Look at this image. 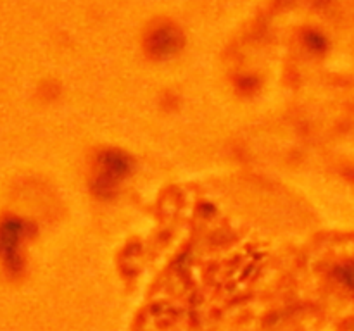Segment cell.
Here are the masks:
<instances>
[{"mask_svg": "<svg viewBox=\"0 0 354 331\" xmlns=\"http://www.w3.org/2000/svg\"><path fill=\"white\" fill-rule=\"evenodd\" d=\"M183 47V34L175 24L159 23L151 28L145 37V52L154 59H166L175 55Z\"/></svg>", "mask_w": 354, "mask_h": 331, "instance_id": "7a4b0ae2", "label": "cell"}, {"mask_svg": "<svg viewBox=\"0 0 354 331\" xmlns=\"http://www.w3.org/2000/svg\"><path fill=\"white\" fill-rule=\"evenodd\" d=\"M28 234V224L19 219H7L0 226V254L12 268H19V245Z\"/></svg>", "mask_w": 354, "mask_h": 331, "instance_id": "3957f363", "label": "cell"}, {"mask_svg": "<svg viewBox=\"0 0 354 331\" xmlns=\"http://www.w3.org/2000/svg\"><path fill=\"white\" fill-rule=\"evenodd\" d=\"M304 43L308 45L311 52H322L327 47V40L324 38V34L318 33V31H306L304 33Z\"/></svg>", "mask_w": 354, "mask_h": 331, "instance_id": "277c9868", "label": "cell"}, {"mask_svg": "<svg viewBox=\"0 0 354 331\" xmlns=\"http://www.w3.org/2000/svg\"><path fill=\"white\" fill-rule=\"evenodd\" d=\"M131 161L121 150H104L97 157L95 176L92 179V190L97 197L109 199L114 195L118 185L130 174Z\"/></svg>", "mask_w": 354, "mask_h": 331, "instance_id": "6da1fadb", "label": "cell"}]
</instances>
